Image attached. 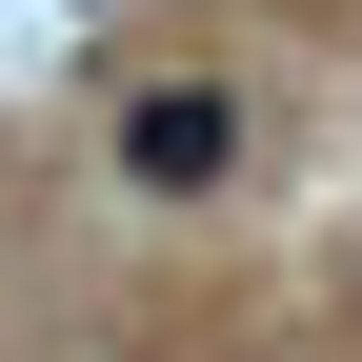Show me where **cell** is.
Segmentation results:
<instances>
[{"label":"cell","instance_id":"1","mask_svg":"<svg viewBox=\"0 0 362 362\" xmlns=\"http://www.w3.org/2000/svg\"><path fill=\"white\" fill-rule=\"evenodd\" d=\"M121 181H141V202H221V181H242V101H221V81H141V101H121Z\"/></svg>","mask_w":362,"mask_h":362}]
</instances>
